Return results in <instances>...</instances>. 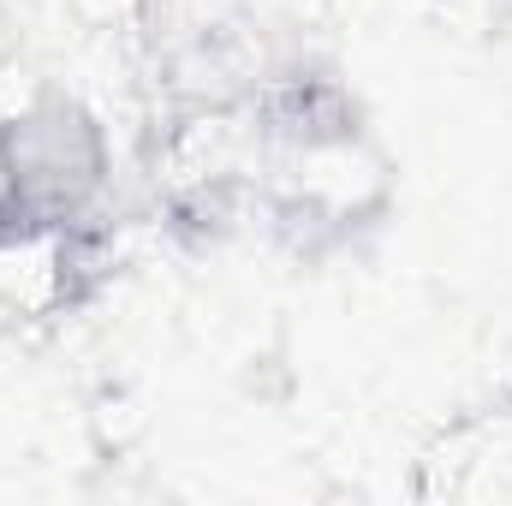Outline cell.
Listing matches in <instances>:
<instances>
[]
</instances>
